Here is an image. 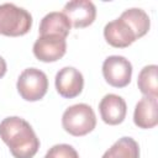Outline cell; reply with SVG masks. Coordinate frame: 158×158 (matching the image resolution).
I'll list each match as a JSON object with an SVG mask.
<instances>
[{"mask_svg":"<svg viewBox=\"0 0 158 158\" xmlns=\"http://www.w3.org/2000/svg\"><path fill=\"white\" fill-rule=\"evenodd\" d=\"M0 138L15 158H32L40 148L33 128L19 116H9L0 122Z\"/></svg>","mask_w":158,"mask_h":158,"instance_id":"6da1fadb","label":"cell"},{"mask_svg":"<svg viewBox=\"0 0 158 158\" xmlns=\"http://www.w3.org/2000/svg\"><path fill=\"white\" fill-rule=\"evenodd\" d=\"M32 27V15L12 2L0 5V35L17 37L26 35Z\"/></svg>","mask_w":158,"mask_h":158,"instance_id":"7a4b0ae2","label":"cell"},{"mask_svg":"<svg viewBox=\"0 0 158 158\" xmlns=\"http://www.w3.org/2000/svg\"><path fill=\"white\" fill-rule=\"evenodd\" d=\"M62 126L72 136H85L96 126L95 112L88 104L72 105L63 112Z\"/></svg>","mask_w":158,"mask_h":158,"instance_id":"3957f363","label":"cell"},{"mask_svg":"<svg viewBox=\"0 0 158 158\" xmlns=\"http://www.w3.org/2000/svg\"><path fill=\"white\" fill-rule=\"evenodd\" d=\"M20 96L26 101L41 100L48 90V78L44 72L37 68L25 69L16 83Z\"/></svg>","mask_w":158,"mask_h":158,"instance_id":"277c9868","label":"cell"},{"mask_svg":"<svg viewBox=\"0 0 158 158\" xmlns=\"http://www.w3.org/2000/svg\"><path fill=\"white\" fill-rule=\"evenodd\" d=\"M102 75L111 86L123 88L131 81L132 64L122 56H110L102 63Z\"/></svg>","mask_w":158,"mask_h":158,"instance_id":"5b68a950","label":"cell"},{"mask_svg":"<svg viewBox=\"0 0 158 158\" xmlns=\"http://www.w3.org/2000/svg\"><path fill=\"white\" fill-rule=\"evenodd\" d=\"M67 51V42L64 37L58 35L40 36L33 43V54L41 62H56L60 59Z\"/></svg>","mask_w":158,"mask_h":158,"instance_id":"8992f818","label":"cell"},{"mask_svg":"<svg viewBox=\"0 0 158 158\" xmlns=\"http://www.w3.org/2000/svg\"><path fill=\"white\" fill-rule=\"evenodd\" d=\"M104 37L106 42L116 48H125L132 44L138 36L132 26L123 19L117 17L110 22H107L104 27Z\"/></svg>","mask_w":158,"mask_h":158,"instance_id":"52a82bcc","label":"cell"},{"mask_svg":"<svg viewBox=\"0 0 158 158\" xmlns=\"http://www.w3.org/2000/svg\"><path fill=\"white\" fill-rule=\"evenodd\" d=\"M54 84L60 96L73 99L81 93L84 88V77L74 67H64L56 74Z\"/></svg>","mask_w":158,"mask_h":158,"instance_id":"ba28073f","label":"cell"},{"mask_svg":"<svg viewBox=\"0 0 158 158\" xmlns=\"http://www.w3.org/2000/svg\"><path fill=\"white\" fill-rule=\"evenodd\" d=\"M63 14L75 28L91 25L96 17V7L90 0H72L63 7Z\"/></svg>","mask_w":158,"mask_h":158,"instance_id":"9c48e42d","label":"cell"},{"mask_svg":"<svg viewBox=\"0 0 158 158\" xmlns=\"http://www.w3.org/2000/svg\"><path fill=\"white\" fill-rule=\"evenodd\" d=\"M99 111L102 121L107 125L121 123L127 112V105L123 98L116 94H106L99 102Z\"/></svg>","mask_w":158,"mask_h":158,"instance_id":"30bf717a","label":"cell"},{"mask_svg":"<svg viewBox=\"0 0 158 158\" xmlns=\"http://www.w3.org/2000/svg\"><path fill=\"white\" fill-rule=\"evenodd\" d=\"M133 122L139 128H152L158 123V100L156 96H143L135 106Z\"/></svg>","mask_w":158,"mask_h":158,"instance_id":"8fae6325","label":"cell"},{"mask_svg":"<svg viewBox=\"0 0 158 158\" xmlns=\"http://www.w3.org/2000/svg\"><path fill=\"white\" fill-rule=\"evenodd\" d=\"M72 25L68 17L59 11H52L43 16L40 23V36L44 35H58L60 37H67L70 32Z\"/></svg>","mask_w":158,"mask_h":158,"instance_id":"7c38bea8","label":"cell"},{"mask_svg":"<svg viewBox=\"0 0 158 158\" xmlns=\"http://www.w3.org/2000/svg\"><path fill=\"white\" fill-rule=\"evenodd\" d=\"M102 158H139V146L132 137H121L102 154Z\"/></svg>","mask_w":158,"mask_h":158,"instance_id":"4fadbf2b","label":"cell"},{"mask_svg":"<svg viewBox=\"0 0 158 158\" xmlns=\"http://www.w3.org/2000/svg\"><path fill=\"white\" fill-rule=\"evenodd\" d=\"M137 85L144 96L158 98V67L156 64L143 67L138 74Z\"/></svg>","mask_w":158,"mask_h":158,"instance_id":"5bb4252c","label":"cell"},{"mask_svg":"<svg viewBox=\"0 0 158 158\" xmlns=\"http://www.w3.org/2000/svg\"><path fill=\"white\" fill-rule=\"evenodd\" d=\"M121 17H123L132 26L138 38L144 36L151 27V20H149L148 14L139 7H131V9L125 10L121 14Z\"/></svg>","mask_w":158,"mask_h":158,"instance_id":"9a60e30c","label":"cell"},{"mask_svg":"<svg viewBox=\"0 0 158 158\" xmlns=\"http://www.w3.org/2000/svg\"><path fill=\"white\" fill-rule=\"evenodd\" d=\"M44 158H79V154L70 144L59 143L51 147L46 153Z\"/></svg>","mask_w":158,"mask_h":158,"instance_id":"2e32d148","label":"cell"},{"mask_svg":"<svg viewBox=\"0 0 158 158\" xmlns=\"http://www.w3.org/2000/svg\"><path fill=\"white\" fill-rule=\"evenodd\" d=\"M6 69H7V65H6V62L5 59L0 56V78H2L6 73Z\"/></svg>","mask_w":158,"mask_h":158,"instance_id":"e0dca14e","label":"cell"}]
</instances>
